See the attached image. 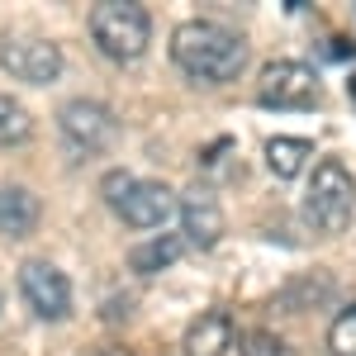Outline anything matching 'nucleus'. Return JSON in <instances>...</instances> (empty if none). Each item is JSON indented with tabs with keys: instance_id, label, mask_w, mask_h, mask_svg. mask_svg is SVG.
<instances>
[{
	"instance_id": "1",
	"label": "nucleus",
	"mask_w": 356,
	"mask_h": 356,
	"mask_svg": "<svg viewBox=\"0 0 356 356\" xmlns=\"http://www.w3.org/2000/svg\"><path fill=\"white\" fill-rule=\"evenodd\" d=\"M171 62L191 81L223 86V81H238V72L247 67V43L214 19H186L171 33Z\"/></svg>"
},
{
	"instance_id": "2",
	"label": "nucleus",
	"mask_w": 356,
	"mask_h": 356,
	"mask_svg": "<svg viewBox=\"0 0 356 356\" xmlns=\"http://www.w3.org/2000/svg\"><path fill=\"white\" fill-rule=\"evenodd\" d=\"M90 38L110 62H138L152 43V19L134 0H105L90 10Z\"/></svg>"
},
{
	"instance_id": "3",
	"label": "nucleus",
	"mask_w": 356,
	"mask_h": 356,
	"mask_svg": "<svg viewBox=\"0 0 356 356\" xmlns=\"http://www.w3.org/2000/svg\"><path fill=\"white\" fill-rule=\"evenodd\" d=\"M100 191L110 200V209L129 228H162L171 214H176V191L162 186V181H138L129 171H110L100 181Z\"/></svg>"
},
{
	"instance_id": "4",
	"label": "nucleus",
	"mask_w": 356,
	"mask_h": 356,
	"mask_svg": "<svg viewBox=\"0 0 356 356\" xmlns=\"http://www.w3.org/2000/svg\"><path fill=\"white\" fill-rule=\"evenodd\" d=\"M356 214V181L352 171L337 162V157H323L314 166V181H309V195H304V219L314 223L318 233H342Z\"/></svg>"
},
{
	"instance_id": "5",
	"label": "nucleus",
	"mask_w": 356,
	"mask_h": 356,
	"mask_svg": "<svg viewBox=\"0 0 356 356\" xmlns=\"http://www.w3.org/2000/svg\"><path fill=\"white\" fill-rule=\"evenodd\" d=\"M0 67L29 86H53L62 76V48L38 33H5L0 38Z\"/></svg>"
},
{
	"instance_id": "6",
	"label": "nucleus",
	"mask_w": 356,
	"mask_h": 356,
	"mask_svg": "<svg viewBox=\"0 0 356 356\" xmlns=\"http://www.w3.org/2000/svg\"><path fill=\"white\" fill-rule=\"evenodd\" d=\"M257 100L266 110H314L318 105V76L304 62H271L261 72Z\"/></svg>"
},
{
	"instance_id": "7",
	"label": "nucleus",
	"mask_w": 356,
	"mask_h": 356,
	"mask_svg": "<svg viewBox=\"0 0 356 356\" xmlns=\"http://www.w3.org/2000/svg\"><path fill=\"white\" fill-rule=\"evenodd\" d=\"M19 295L43 323H62L72 314V280L53 261H24L19 266Z\"/></svg>"
},
{
	"instance_id": "8",
	"label": "nucleus",
	"mask_w": 356,
	"mask_h": 356,
	"mask_svg": "<svg viewBox=\"0 0 356 356\" xmlns=\"http://www.w3.org/2000/svg\"><path fill=\"white\" fill-rule=\"evenodd\" d=\"M57 124H62V138H67L76 152H100V147H110L114 134H119L114 114L105 110L100 100H67L62 114H57Z\"/></svg>"
},
{
	"instance_id": "9",
	"label": "nucleus",
	"mask_w": 356,
	"mask_h": 356,
	"mask_svg": "<svg viewBox=\"0 0 356 356\" xmlns=\"http://www.w3.org/2000/svg\"><path fill=\"white\" fill-rule=\"evenodd\" d=\"M181 233H186V243L191 247H214L223 238V209H219V200L209 191H195V195H186L181 204Z\"/></svg>"
},
{
	"instance_id": "10",
	"label": "nucleus",
	"mask_w": 356,
	"mask_h": 356,
	"mask_svg": "<svg viewBox=\"0 0 356 356\" xmlns=\"http://www.w3.org/2000/svg\"><path fill=\"white\" fill-rule=\"evenodd\" d=\"M228 347H233V318L223 309L200 314L186 328V356H223Z\"/></svg>"
},
{
	"instance_id": "11",
	"label": "nucleus",
	"mask_w": 356,
	"mask_h": 356,
	"mask_svg": "<svg viewBox=\"0 0 356 356\" xmlns=\"http://www.w3.org/2000/svg\"><path fill=\"white\" fill-rule=\"evenodd\" d=\"M33 228H38V195L24 186H0V233L29 238Z\"/></svg>"
},
{
	"instance_id": "12",
	"label": "nucleus",
	"mask_w": 356,
	"mask_h": 356,
	"mask_svg": "<svg viewBox=\"0 0 356 356\" xmlns=\"http://www.w3.org/2000/svg\"><path fill=\"white\" fill-rule=\"evenodd\" d=\"M309 157H314V143L309 138H271L266 143V166H271V176H280V181H295Z\"/></svg>"
},
{
	"instance_id": "13",
	"label": "nucleus",
	"mask_w": 356,
	"mask_h": 356,
	"mask_svg": "<svg viewBox=\"0 0 356 356\" xmlns=\"http://www.w3.org/2000/svg\"><path fill=\"white\" fill-rule=\"evenodd\" d=\"M181 252H186V243H181V238H171V233H162V238H147V243H138L134 252H129V266H134L138 275H157L162 266H171Z\"/></svg>"
},
{
	"instance_id": "14",
	"label": "nucleus",
	"mask_w": 356,
	"mask_h": 356,
	"mask_svg": "<svg viewBox=\"0 0 356 356\" xmlns=\"http://www.w3.org/2000/svg\"><path fill=\"white\" fill-rule=\"evenodd\" d=\"M29 134H33V114H29L19 100L0 95V147H10V143H24Z\"/></svg>"
},
{
	"instance_id": "15",
	"label": "nucleus",
	"mask_w": 356,
	"mask_h": 356,
	"mask_svg": "<svg viewBox=\"0 0 356 356\" xmlns=\"http://www.w3.org/2000/svg\"><path fill=\"white\" fill-rule=\"evenodd\" d=\"M328 347L337 356H356V304H347L328 328Z\"/></svg>"
},
{
	"instance_id": "16",
	"label": "nucleus",
	"mask_w": 356,
	"mask_h": 356,
	"mask_svg": "<svg viewBox=\"0 0 356 356\" xmlns=\"http://www.w3.org/2000/svg\"><path fill=\"white\" fill-rule=\"evenodd\" d=\"M238 352L243 356H295L275 332H266V328H252V332H243L238 337Z\"/></svg>"
}]
</instances>
